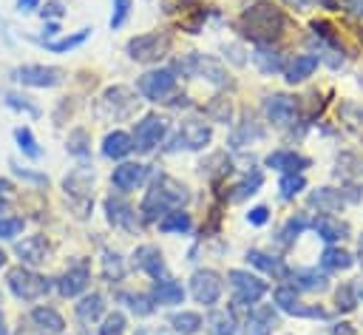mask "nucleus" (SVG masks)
<instances>
[{
    "label": "nucleus",
    "mask_w": 363,
    "mask_h": 335,
    "mask_svg": "<svg viewBox=\"0 0 363 335\" xmlns=\"http://www.w3.org/2000/svg\"><path fill=\"white\" fill-rule=\"evenodd\" d=\"M284 26H286L284 11L267 0H258L241 11V31L258 45H269L272 40H278L284 34Z\"/></svg>",
    "instance_id": "obj_1"
},
{
    "label": "nucleus",
    "mask_w": 363,
    "mask_h": 335,
    "mask_svg": "<svg viewBox=\"0 0 363 335\" xmlns=\"http://www.w3.org/2000/svg\"><path fill=\"white\" fill-rule=\"evenodd\" d=\"M187 199H190V193L182 182H176L173 176H156L142 202V216L150 221H159L164 213L182 210V204H187Z\"/></svg>",
    "instance_id": "obj_2"
},
{
    "label": "nucleus",
    "mask_w": 363,
    "mask_h": 335,
    "mask_svg": "<svg viewBox=\"0 0 363 335\" xmlns=\"http://www.w3.org/2000/svg\"><path fill=\"white\" fill-rule=\"evenodd\" d=\"M176 68L182 71V74H190V77H201V79H207V82H213V85H230V74L224 71V65L218 62V60H213V57H207V54H187V57H182L179 62H176Z\"/></svg>",
    "instance_id": "obj_3"
},
{
    "label": "nucleus",
    "mask_w": 363,
    "mask_h": 335,
    "mask_svg": "<svg viewBox=\"0 0 363 335\" xmlns=\"http://www.w3.org/2000/svg\"><path fill=\"white\" fill-rule=\"evenodd\" d=\"M6 284H9V290H11L17 298H23V301H37V298H43V295L48 292V287H51L40 273H34V270H28V267H11L9 275H6Z\"/></svg>",
    "instance_id": "obj_4"
},
{
    "label": "nucleus",
    "mask_w": 363,
    "mask_h": 335,
    "mask_svg": "<svg viewBox=\"0 0 363 335\" xmlns=\"http://www.w3.org/2000/svg\"><path fill=\"white\" fill-rule=\"evenodd\" d=\"M170 51V37L150 31V34H139L128 40V57L136 62H156Z\"/></svg>",
    "instance_id": "obj_5"
},
{
    "label": "nucleus",
    "mask_w": 363,
    "mask_h": 335,
    "mask_svg": "<svg viewBox=\"0 0 363 335\" xmlns=\"http://www.w3.org/2000/svg\"><path fill=\"white\" fill-rule=\"evenodd\" d=\"M139 94L150 102H167V97L176 91V71L170 68H156V71H147L139 77L136 82Z\"/></svg>",
    "instance_id": "obj_6"
},
{
    "label": "nucleus",
    "mask_w": 363,
    "mask_h": 335,
    "mask_svg": "<svg viewBox=\"0 0 363 335\" xmlns=\"http://www.w3.org/2000/svg\"><path fill=\"white\" fill-rule=\"evenodd\" d=\"M167 133V119L159 114H147L142 122H136L133 128V148L139 153H150Z\"/></svg>",
    "instance_id": "obj_7"
},
{
    "label": "nucleus",
    "mask_w": 363,
    "mask_h": 335,
    "mask_svg": "<svg viewBox=\"0 0 363 335\" xmlns=\"http://www.w3.org/2000/svg\"><path fill=\"white\" fill-rule=\"evenodd\" d=\"M210 139H213L210 125H204V122H199V119H187V122L179 128V133L173 136V142L167 145V150H201Z\"/></svg>",
    "instance_id": "obj_8"
},
{
    "label": "nucleus",
    "mask_w": 363,
    "mask_h": 335,
    "mask_svg": "<svg viewBox=\"0 0 363 335\" xmlns=\"http://www.w3.org/2000/svg\"><path fill=\"white\" fill-rule=\"evenodd\" d=\"M227 281H230V287H233L238 304H255V301H261L264 292H267V284H264L258 275H250L247 270H230V273H227Z\"/></svg>",
    "instance_id": "obj_9"
},
{
    "label": "nucleus",
    "mask_w": 363,
    "mask_h": 335,
    "mask_svg": "<svg viewBox=\"0 0 363 335\" xmlns=\"http://www.w3.org/2000/svg\"><path fill=\"white\" fill-rule=\"evenodd\" d=\"M221 287L224 284H221L218 273H213V270H199L190 278V292L199 304H216L221 298Z\"/></svg>",
    "instance_id": "obj_10"
},
{
    "label": "nucleus",
    "mask_w": 363,
    "mask_h": 335,
    "mask_svg": "<svg viewBox=\"0 0 363 335\" xmlns=\"http://www.w3.org/2000/svg\"><path fill=\"white\" fill-rule=\"evenodd\" d=\"M264 114L275 125H292L295 122V114H298V102L289 94H269L264 99Z\"/></svg>",
    "instance_id": "obj_11"
},
{
    "label": "nucleus",
    "mask_w": 363,
    "mask_h": 335,
    "mask_svg": "<svg viewBox=\"0 0 363 335\" xmlns=\"http://www.w3.org/2000/svg\"><path fill=\"white\" fill-rule=\"evenodd\" d=\"M17 79L23 85H34V88H54L62 82V71L54 65H20Z\"/></svg>",
    "instance_id": "obj_12"
},
{
    "label": "nucleus",
    "mask_w": 363,
    "mask_h": 335,
    "mask_svg": "<svg viewBox=\"0 0 363 335\" xmlns=\"http://www.w3.org/2000/svg\"><path fill=\"white\" fill-rule=\"evenodd\" d=\"M105 213H108V221H111L113 227H122V230H128V233H133V230L139 227L136 210H133L125 199H119V196H108V199H105Z\"/></svg>",
    "instance_id": "obj_13"
},
{
    "label": "nucleus",
    "mask_w": 363,
    "mask_h": 335,
    "mask_svg": "<svg viewBox=\"0 0 363 335\" xmlns=\"http://www.w3.org/2000/svg\"><path fill=\"white\" fill-rule=\"evenodd\" d=\"M88 278H91V273H88V264L85 261H77L74 267H68L60 278H57V290H60V295H65V298H74V295H79V292H85V287H88Z\"/></svg>",
    "instance_id": "obj_14"
},
{
    "label": "nucleus",
    "mask_w": 363,
    "mask_h": 335,
    "mask_svg": "<svg viewBox=\"0 0 363 335\" xmlns=\"http://www.w3.org/2000/svg\"><path fill=\"white\" fill-rule=\"evenodd\" d=\"M145 179H147V165H142V162H122L111 173V182L119 190H136Z\"/></svg>",
    "instance_id": "obj_15"
},
{
    "label": "nucleus",
    "mask_w": 363,
    "mask_h": 335,
    "mask_svg": "<svg viewBox=\"0 0 363 335\" xmlns=\"http://www.w3.org/2000/svg\"><path fill=\"white\" fill-rule=\"evenodd\" d=\"M264 165H267V168H275V170H281V173H301V170L309 168L312 162H309L303 153H295V150H272V153H267Z\"/></svg>",
    "instance_id": "obj_16"
},
{
    "label": "nucleus",
    "mask_w": 363,
    "mask_h": 335,
    "mask_svg": "<svg viewBox=\"0 0 363 335\" xmlns=\"http://www.w3.org/2000/svg\"><path fill=\"white\" fill-rule=\"evenodd\" d=\"M133 261H136V267L145 270L147 275H153V278H164V258H162L159 247H153V244H142V247H136Z\"/></svg>",
    "instance_id": "obj_17"
},
{
    "label": "nucleus",
    "mask_w": 363,
    "mask_h": 335,
    "mask_svg": "<svg viewBox=\"0 0 363 335\" xmlns=\"http://www.w3.org/2000/svg\"><path fill=\"white\" fill-rule=\"evenodd\" d=\"M17 256H20V261L23 264H43L45 258H48V241L43 238V236H28V238H23L17 247Z\"/></svg>",
    "instance_id": "obj_18"
},
{
    "label": "nucleus",
    "mask_w": 363,
    "mask_h": 335,
    "mask_svg": "<svg viewBox=\"0 0 363 335\" xmlns=\"http://www.w3.org/2000/svg\"><path fill=\"white\" fill-rule=\"evenodd\" d=\"M278 315L272 307H258L247 315V335H272Z\"/></svg>",
    "instance_id": "obj_19"
},
{
    "label": "nucleus",
    "mask_w": 363,
    "mask_h": 335,
    "mask_svg": "<svg viewBox=\"0 0 363 335\" xmlns=\"http://www.w3.org/2000/svg\"><path fill=\"white\" fill-rule=\"evenodd\" d=\"M312 227H315V233H318L323 241H340V238H346V233H349V224L340 221V219H335V216H329V213L318 216V219L312 221Z\"/></svg>",
    "instance_id": "obj_20"
},
{
    "label": "nucleus",
    "mask_w": 363,
    "mask_h": 335,
    "mask_svg": "<svg viewBox=\"0 0 363 335\" xmlns=\"http://www.w3.org/2000/svg\"><path fill=\"white\" fill-rule=\"evenodd\" d=\"M150 298H153V304L170 307V304H182L184 301V290H182V284H176L170 278H156V284L150 290Z\"/></svg>",
    "instance_id": "obj_21"
},
{
    "label": "nucleus",
    "mask_w": 363,
    "mask_h": 335,
    "mask_svg": "<svg viewBox=\"0 0 363 335\" xmlns=\"http://www.w3.org/2000/svg\"><path fill=\"white\" fill-rule=\"evenodd\" d=\"M133 150V136H128L125 131H111L105 139H102V153L108 159H122Z\"/></svg>",
    "instance_id": "obj_22"
},
{
    "label": "nucleus",
    "mask_w": 363,
    "mask_h": 335,
    "mask_svg": "<svg viewBox=\"0 0 363 335\" xmlns=\"http://www.w3.org/2000/svg\"><path fill=\"white\" fill-rule=\"evenodd\" d=\"M315 68H318V57H315V54H298V57L286 65L284 74H286V82L295 85V82H303L306 77H312Z\"/></svg>",
    "instance_id": "obj_23"
},
{
    "label": "nucleus",
    "mask_w": 363,
    "mask_h": 335,
    "mask_svg": "<svg viewBox=\"0 0 363 335\" xmlns=\"http://www.w3.org/2000/svg\"><path fill=\"white\" fill-rule=\"evenodd\" d=\"M252 62L258 65L261 74H278V71L284 68L281 51H275V48H269V45H258V48L252 51Z\"/></svg>",
    "instance_id": "obj_24"
},
{
    "label": "nucleus",
    "mask_w": 363,
    "mask_h": 335,
    "mask_svg": "<svg viewBox=\"0 0 363 335\" xmlns=\"http://www.w3.org/2000/svg\"><path fill=\"white\" fill-rule=\"evenodd\" d=\"M31 321H34V326L43 329V332H62V329H65L62 315H60L57 309H51V307H37V309H31Z\"/></svg>",
    "instance_id": "obj_25"
},
{
    "label": "nucleus",
    "mask_w": 363,
    "mask_h": 335,
    "mask_svg": "<svg viewBox=\"0 0 363 335\" xmlns=\"http://www.w3.org/2000/svg\"><path fill=\"white\" fill-rule=\"evenodd\" d=\"M295 287L298 290H306V292H323L329 287V278L318 270H295Z\"/></svg>",
    "instance_id": "obj_26"
},
{
    "label": "nucleus",
    "mask_w": 363,
    "mask_h": 335,
    "mask_svg": "<svg viewBox=\"0 0 363 335\" xmlns=\"http://www.w3.org/2000/svg\"><path fill=\"white\" fill-rule=\"evenodd\" d=\"M247 258H250V264H255L258 270H264V273H269V275H275V278H284V275H286L284 261L275 258V256H267V253H261V250H250Z\"/></svg>",
    "instance_id": "obj_27"
},
{
    "label": "nucleus",
    "mask_w": 363,
    "mask_h": 335,
    "mask_svg": "<svg viewBox=\"0 0 363 335\" xmlns=\"http://www.w3.org/2000/svg\"><path fill=\"white\" fill-rule=\"evenodd\" d=\"M190 227H193V221H190V213H184V210H170L159 219L162 233H187Z\"/></svg>",
    "instance_id": "obj_28"
},
{
    "label": "nucleus",
    "mask_w": 363,
    "mask_h": 335,
    "mask_svg": "<svg viewBox=\"0 0 363 335\" xmlns=\"http://www.w3.org/2000/svg\"><path fill=\"white\" fill-rule=\"evenodd\" d=\"M207 329L210 335H235V318L227 309H213L207 315Z\"/></svg>",
    "instance_id": "obj_29"
},
{
    "label": "nucleus",
    "mask_w": 363,
    "mask_h": 335,
    "mask_svg": "<svg viewBox=\"0 0 363 335\" xmlns=\"http://www.w3.org/2000/svg\"><path fill=\"white\" fill-rule=\"evenodd\" d=\"M309 204L318 207V210H323V213H332V210H337L343 204V196L337 190H332V187H320V190H315L309 196Z\"/></svg>",
    "instance_id": "obj_30"
},
{
    "label": "nucleus",
    "mask_w": 363,
    "mask_h": 335,
    "mask_svg": "<svg viewBox=\"0 0 363 335\" xmlns=\"http://www.w3.org/2000/svg\"><path fill=\"white\" fill-rule=\"evenodd\" d=\"M352 253L349 250H340V247H326L323 256H320V267L323 270H349L352 267Z\"/></svg>",
    "instance_id": "obj_31"
},
{
    "label": "nucleus",
    "mask_w": 363,
    "mask_h": 335,
    "mask_svg": "<svg viewBox=\"0 0 363 335\" xmlns=\"http://www.w3.org/2000/svg\"><path fill=\"white\" fill-rule=\"evenodd\" d=\"M102 309H105V298L99 292H91L77 304V318L79 321H96L102 315Z\"/></svg>",
    "instance_id": "obj_32"
},
{
    "label": "nucleus",
    "mask_w": 363,
    "mask_h": 335,
    "mask_svg": "<svg viewBox=\"0 0 363 335\" xmlns=\"http://www.w3.org/2000/svg\"><path fill=\"white\" fill-rule=\"evenodd\" d=\"M261 182H264V173L261 170H252V173H247L238 185H233V193H230V202H241V199H247V196H252L258 187H261Z\"/></svg>",
    "instance_id": "obj_33"
},
{
    "label": "nucleus",
    "mask_w": 363,
    "mask_h": 335,
    "mask_svg": "<svg viewBox=\"0 0 363 335\" xmlns=\"http://www.w3.org/2000/svg\"><path fill=\"white\" fill-rule=\"evenodd\" d=\"M102 275H105V281H122V275H125V261H122V256L119 253H111V250H105L102 253Z\"/></svg>",
    "instance_id": "obj_34"
},
{
    "label": "nucleus",
    "mask_w": 363,
    "mask_h": 335,
    "mask_svg": "<svg viewBox=\"0 0 363 335\" xmlns=\"http://www.w3.org/2000/svg\"><path fill=\"white\" fill-rule=\"evenodd\" d=\"M170 324H173V329L179 335H193V332L201 329V315L199 312H176L170 318Z\"/></svg>",
    "instance_id": "obj_35"
},
{
    "label": "nucleus",
    "mask_w": 363,
    "mask_h": 335,
    "mask_svg": "<svg viewBox=\"0 0 363 335\" xmlns=\"http://www.w3.org/2000/svg\"><path fill=\"white\" fill-rule=\"evenodd\" d=\"M303 187H306L303 173H284V176H281V182H278L281 199H295V196H298Z\"/></svg>",
    "instance_id": "obj_36"
},
{
    "label": "nucleus",
    "mask_w": 363,
    "mask_h": 335,
    "mask_svg": "<svg viewBox=\"0 0 363 335\" xmlns=\"http://www.w3.org/2000/svg\"><path fill=\"white\" fill-rule=\"evenodd\" d=\"M88 34H91V28H79V31H77V34H71V37H62V40H48V43H45V48H48V51H54V54H60V51H68V48L82 45V43L88 40Z\"/></svg>",
    "instance_id": "obj_37"
},
{
    "label": "nucleus",
    "mask_w": 363,
    "mask_h": 335,
    "mask_svg": "<svg viewBox=\"0 0 363 335\" xmlns=\"http://www.w3.org/2000/svg\"><path fill=\"white\" fill-rule=\"evenodd\" d=\"M204 114L213 119V122H230V116H233V105H230V99H224V97H216L207 108H204Z\"/></svg>",
    "instance_id": "obj_38"
},
{
    "label": "nucleus",
    "mask_w": 363,
    "mask_h": 335,
    "mask_svg": "<svg viewBox=\"0 0 363 335\" xmlns=\"http://www.w3.org/2000/svg\"><path fill=\"white\" fill-rule=\"evenodd\" d=\"M14 139H17V148L28 156V159H40V148H37V139H34V133L28 131V128H17L14 131Z\"/></svg>",
    "instance_id": "obj_39"
},
{
    "label": "nucleus",
    "mask_w": 363,
    "mask_h": 335,
    "mask_svg": "<svg viewBox=\"0 0 363 335\" xmlns=\"http://www.w3.org/2000/svg\"><path fill=\"white\" fill-rule=\"evenodd\" d=\"M272 298H275L278 309H284V312L292 315V309H295V304H298V292H295V287H275Z\"/></svg>",
    "instance_id": "obj_40"
},
{
    "label": "nucleus",
    "mask_w": 363,
    "mask_h": 335,
    "mask_svg": "<svg viewBox=\"0 0 363 335\" xmlns=\"http://www.w3.org/2000/svg\"><path fill=\"white\" fill-rule=\"evenodd\" d=\"M128 94H130V91H128V88H119V85H116V88H108V91H105V102H108V105L122 102ZM133 105H136V99H128V105H125L122 111H116V116H128V111H133Z\"/></svg>",
    "instance_id": "obj_41"
},
{
    "label": "nucleus",
    "mask_w": 363,
    "mask_h": 335,
    "mask_svg": "<svg viewBox=\"0 0 363 335\" xmlns=\"http://www.w3.org/2000/svg\"><path fill=\"white\" fill-rule=\"evenodd\" d=\"M335 301H337V309H343V312H352V309L357 307V295H354V287H352V284H340V290H337Z\"/></svg>",
    "instance_id": "obj_42"
},
{
    "label": "nucleus",
    "mask_w": 363,
    "mask_h": 335,
    "mask_svg": "<svg viewBox=\"0 0 363 335\" xmlns=\"http://www.w3.org/2000/svg\"><path fill=\"white\" fill-rule=\"evenodd\" d=\"M119 298L122 301H128V307L136 312V315H147L153 307H150V301L145 298V295H133V292H119Z\"/></svg>",
    "instance_id": "obj_43"
},
{
    "label": "nucleus",
    "mask_w": 363,
    "mask_h": 335,
    "mask_svg": "<svg viewBox=\"0 0 363 335\" xmlns=\"http://www.w3.org/2000/svg\"><path fill=\"white\" fill-rule=\"evenodd\" d=\"M122 329H125V315H122V312H111V315L102 321L99 335H122Z\"/></svg>",
    "instance_id": "obj_44"
},
{
    "label": "nucleus",
    "mask_w": 363,
    "mask_h": 335,
    "mask_svg": "<svg viewBox=\"0 0 363 335\" xmlns=\"http://www.w3.org/2000/svg\"><path fill=\"white\" fill-rule=\"evenodd\" d=\"M130 3L133 0H113V14H111V28H119L128 14H130Z\"/></svg>",
    "instance_id": "obj_45"
},
{
    "label": "nucleus",
    "mask_w": 363,
    "mask_h": 335,
    "mask_svg": "<svg viewBox=\"0 0 363 335\" xmlns=\"http://www.w3.org/2000/svg\"><path fill=\"white\" fill-rule=\"evenodd\" d=\"M23 233V219H0V238H17Z\"/></svg>",
    "instance_id": "obj_46"
},
{
    "label": "nucleus",
    "mask_w": 363,
    "mask_h": 335,
    "mask_svg": "<svg viewBox=\"0 0 363 335\" xmlns=\"http://www.w3.org/2000/svg\"><path fill=\"white\" fill-rule=\"evenodd\" d=\"M6 105H9V108H20V111H26L28 116H37V114H40L37 105L26 102V97H17V94H6Z\"/></svg>",
    "instance_id": "obj_47"
},
{
    "label": "nucleus",
    "mask_w": 363,
    "mask_h": 335,
    "mask_svg": "<svg viewBox=\"0 0 363 335\" xmlns=\"http://www.w3.org/2000/svg\"><path fill=\"white\" fill-rule=\"evenodd\" d=\"M85 131H74L71 136H68V150L74 153V156H85L88 153V148H85Z\"/></svg>",
    "instance_id": "obj_48"
},
{
    "label": "nucleus",
    "mask_w": 363,
    "mask_h": 335,
    "mask_svg": "<svg viewBox=\"0 0 363 335\" xmlns=\"http://www.w3.org/2000/svg\"><path fill=\"white\" fill-rule=\"evenodd\" d=\"M306 224H309V219H306L303 213H298L295 219H289V221H286V227H284V233H281V236H284V241H286V238H292V236H298Z\"/></svg>",
    "instance_id": "obj_49"
},
{
    "label": "nucleus",
    "mask_w": 363,
    "mask_h": 335,
    "mask_svg": "<svg viewBox=\"0 0 363 335\" xmlns=\"http://www.w3.org/2000/svg\"><path fill=\"white\" fill-rule=\"evenodd\" d=\"M247 219H250V224H264V221L269 219V210H267V207H252V210L247 213Z\"/></svg>",
    "instance_id": "obj_50"
},
{
    "label": "nucleus",
    "mask_w": 363,
    "mask_h": 335,
    "mask_svg": "<svg viewBox=\"0 0 363 335\" xmlns=\"http://www.w3.org/2000/svg\"><path fill=\"white\" fill-rule=\"evenodd\" d=\"M62 14V3L60 0H48L43 9V17H60Z\"/></svg>",
    "instance_id": "obj_51"
},
{
    "label": "nucleus",
    "mask_w": 363,
    "mask_h": 335,
    "mask_svg": "<svg viewBox=\"0 0 363 335\" xmlns=\"http://www.w3.org/2000/svg\"><path fill=\"white\" fill-rule=\"evenodd\" d=\"M37 6H40V0H17V11H23V14L26 11H34Z\"/></svg>",
    "instance_id": "obj_52"
},
{
    "label": "nucleus",
    "mask_w": 363,
    "mask_h": 335,
    "mask_svg": "<svg viewBox=\"0 0 363 335\" xmlns=\"http://www.w3.org/2000/svg\"><path fill=\"white\" fill-rule=\"evenodd\" d=\"M346 9L352 14H363V0H346Z\"/></svg>",
    "instance_id": "obj_53"
},
{
    "label": "nucleus",
    "mask_w": 363,
    "mask_h": 335,
    "mask_svg": "<svg viewBox=\"0 0 363 335\" xmlns=\"http://www.w3.org/2000/svg\"><path fill=\"white\" fill-rule=\"evenodd\" d=\"M332 335H352V324H337L332 329Z\"/></svg>",
    "instance_id": "obj_54"
},
{
    "label": "nucleus",
    "mask_w": 363,
    "mask_h": 335,
    "mask_svg": "<svg viewBox=\"0 0 363 335\" xmlns=\"http://www.w3.org/2000/svg\"><path fill=\"white\" fill-rule=\"evenodd\" d=\"M286 3H289V6H295V9H309L315 0H286Z\"/></svg>",
    "instance_id": "obj_55"
},
{
    "label": "nucleus",
    "mask_w": 363,
    "mask_h": 335,
    "mask_svg": "<svg viewBox=\"0 0 363 335\" xmlns=\"http://www.w3.org/2000/svg\"><path fill=\"white\" fill-rule=\"evenodd\" d=\"M0 193H11V182H6V179H0Z\"/></svg>",
    "instance_id": "obj_56"
},
{
    "label": "nucleus",
    "mask_w": 363,
    "mask_h": 335,
    "mask_svg": "<svg viewBox=\"0 0 363 335\" xmlns=\"http://www.w3.org/2000/svg\"><path fill=\"white\" fill-rule=\"evenodd\" d=\"M0 335H9V329H6V321H3V312H0Z\"/></svg>",
    "instance_id": "obj_57"
},
{
    "label": "nucleus",
    "mask_w": 363,
    "mask_h": 335,
    "mask_svg": "<svg viewBox=\"0 0 363 335\" xmlns=\"http://www.w3.org/2000/svg\"><path fill=\"white\" fill-rule=\"evenodd\" d=\"M354 290H357V295H360V298H363V278H360V281H357V287H354Z\"/></svg>",
    "instance_id": "obj_58"
},
{
    "label": "nucleus",
    "mask_w": 363,
    "mask_h": 335,
    "mask_svg": "<svg viewBox=\"0 0 363 335\" xmlns=\"http://www.w3.org/2000/svg\"><path fill=\"white\" fill-rule=\"evenodd\" d=\"M3 264H6V256H3V250H0V267H3Z\"/></svg>",
    "instance_id": "obj_59"
},
{
    "label": "nucleus",
    "mask_w": 363,
    "mask_h": 335,
    "mask_svg": "<svg viewBox=\"0 0 363 335\" xmlns=\"http://www.w3.org/2000/svg\"><path fill=\"white\" fill-rule=\"evenodd\" d=\"M3 207H6V204H3V199H0V213H3Z\"/></svg>",
    "instance_id": "obj_60"
}]
</instances>
